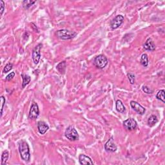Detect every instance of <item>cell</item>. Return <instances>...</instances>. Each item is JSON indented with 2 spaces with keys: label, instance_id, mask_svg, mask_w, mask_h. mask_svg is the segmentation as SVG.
<instances>
[{
  "label": "cell",
  "instance_id": "cell-19",
  "mask_svg": "<svg viewBox=\"0 0 165 165\" xmlns=\"http://www.w3.org/2000/svg\"><path fill=\"white\" fill-rule=\"evenodd\" d=\"M140 63L144 67H147L148 65V57L147 54H142L140 59Z\"/></svg>",
  "mask_w": 165,
  "mask_h": 165
},
{
  "label": "cell",
  "instance_id": "cell-21",
  "mask_svg": "<svg viewBox=\"0 0 165 165\" xmlns=\"http://www.w3.org/2000/svg\"><path fill=\"white\" fill-rule=\"evenodd\" d=\"M35 3V1H31V0H25L23 1V7L25 9H29L32 5Z\"/></svg>",
  "mask_w": 165,
  "mask_h": 165
},
{
  "label": "cell",
  "instance_id": "cell-20",
  "mask_svg": "<svg viewBox=\"0 0 165 165\" xmlns=\"http://www.w3.org/2000/svg\"><path fill=\"white\" fill-rule=\"evenodd\" d=\"M164 93H165V91L164 90H160L159 91H158V92L156 94V98L158 100L161 101L163 103H165V100H164Z\"/></svg>",
  "mask_w": 165,
  "mask_h": 165
},
{
  "label": "cell",
  "instance_id": "cell-15",
  "mask_svg": "<svg viewBox=\"0 0 165 165\" xmlns=\"http://www.w3.org/2000/svg\"><path fill=\"white\" fill-rule=\"evenodd\" d=\"M148 125H149L150 127L155 126V124L158 122V119L155 115H151L148 119Z\"/></svg>",
  "mask_w": 165,
  "mask_h": 165
},
{
  "label": "cell",
  "instance_id": "cell-27",
  "mask_svg": "<svg viewBox=\"0 0 165 165\" xmlns=\"http://www.w3.org/2000/svg\"><path fill=\"white\" fill-rule=\"evenodd\" d=\"M5 3L2 0H0V12H1V15H3L5 10Z\"/></svg>",
  "mask_w": 165,
  "mask_h": 165
},
{
  "label": "cell",
  "instance_id": "cell-7",
  "mask_svg": "<svg viewBox=\"0 0 165 165\" xmlns=\"http://www.w3.org/2000/svg\"><path fill=\"white\" fill-rule=\"evenodd\" d=\"M123 124L124 128L128 131L135 130L137 127V123L134 118H128L124 121Z\"/></svg>",
  "mask_w": 165,
  "mask_h": 165
},
{
  "label": "cell",
  "instance_id": "cell-5",
  "mask_svg": "<svg viewBox=\"0 0 165 165\" xmlns=\"http://www.w3.org/2000/svg\"><path fill=\"white\" fill-rule=\"evenodd\" d=\"M43 44L39 43L35 46L32 50V59L34 61V64L38 65L40 62V60L41 58V50L42 48Z\"/></svg>",
  "mask_w": 165,
  "mask_h": 165
},
{
  "label": "cell",
  "instance_id": "cell-13",
  "mask_svg": "<svg viewBox=\"0 0 165 165\" xmlns=\"http://www.w3.org/2000/svg\"><path fill=\"white\" fill-rule=\"evenodd\" d=\"M143 48L146 50L148 51H153L155 50V45L152 38H148V39L145 41V43L143 45Z\"/></svg>",
  "mask_w": 165,
  "mask_h": 165
},
{
  "label": "cell",
  "instance_id": "cell-16",
  "mask_svg": "<svg viewBox=\"0 0 165 165\" xmlns=\"http://www.w3.org/2000/svg\"><path fill=\"white\" fill-rule=\"evenodd\" d=\"M22 79H23V82H22V88H25L27 85L29 84V82L31 81V78L28 75H26V74H21Z\"/></svg>",
  "mask_w": 165,
  "mask_h": 165
},
{
  "label": "cell",
  "instance_id": "cell-6",
  "mask_svg": "<svg viewBox=\"0 0 165 165\" xmlns=\"http://www.w3.org/2000/svg\"><path fill=\"white\" fill-rule=\"evenodd\" d=\"M39 115H40L39 106H38V104L36 102L33 101L31 104V109H30L29 119L34 120L35 119H37L38 117L39 116Z\"/></svg>",
  "mask_w": 165,
  "mask_h": 165
},
{
  "label": "cell",
  "instance_id": "cell-10",
  "mask_svg": "<svg viewBox=\"0 0 165 165\" xmlns=\"http://www.w3.org/2000/svg\"><path fill=\"white\" fill-rule=\"evenodd\" d=\"M130 106L132 108H133L134 110L136 111L137 113L139 115H143L145 113L146 109L141 104H140L139 103L136 102V101H131Z\"/></svg>",
  "mask_w": 165,
  "mask_h": 165
},
{
  "label": "cell",
  "instance_id": "cell-4",
  "mask_svg": "<svg viewBox=\"0 0 165 165\" xmlns=\"http://www.w3.org/2000/svg\"><path fill=\"white\" fill-rule=\"evenodd\" d=\"M65 136L70 141H75L79 138V134L76 128L72 126H70L66 129Z\"/></svg>",
  "mask_w": 165,
  "mask_h": 165
},
{
  "label": "cell",
  "instance_id": "cell-11",
  "mask_svg": "<svg viewBox=\"0 0 165 165\" xmlns=\"http://www.w3.org/2000/svg\"><path fill=\"white\" fill-rule=\"evenodd\" d=\"M37 126L38 131L41 135L45 134L49 129V126L45 122L42 121H40L38 122Z\"/></svg>",
  "mask_w": 165,
  "mask_h": 165
},
{
  "label": "cell",
  "instance_id": "cell-8",
  "mask_svg": "<svg viewBox=\"0 0 165 165\" xmlns=\"http://www.w3.org/2000/svg\"><path fill=\"white\" fill-rule=\"evenodd\" d=\"M124 20H125V18H124V16L123 15L121 14L117 15L113 20L111 21L110 24L111 29L112 30H115L117 29V28H119V27L123 24V23L124 22Z\"/></svg>",
  "mask_w": 165,
  "mask_h": 165
},
{
  "label": "cell",
  "instance_id": "cell-1",
  "mask_svg": "<svg viewBox=\"0 0 165 165\" xmlns=\"http://www.w3.org/2000/svg\"><path fill=\"white\" fill-rule=\"evenodd\" d=\"M19 152L22 160L26 163H29L31 161V152H30L29 146L27 142L25 140H22L19 145Z\"/></svg>",
  "mask_w": 165,
  "mask_h": 165
},
{
  "label": "cell",
  "instance_id": "cell-22",
  "mask_svg": "<svg viewBox=\"0 0 165 165\" xmlns=\"http://www.w3.org/2000/svg\"><path fill=\"white\" fill-rule=\"evenodd\" d=\"M127 77L128 78V80L130 81L131 85H134L136 82V76L135 74L132 72H128L127 73Z\"/></svg>",
  "mask_w": 165,
  "mask_h": 165
},
{
  "label": "cell",
  "instance_id": "cell-12",
  "mask_svg": "<svg viewBox=\"0 0 165 165\" xmlns=\"http://www.w3.org/2000/svg\"><path fill=\"white\" fill-rule=\"evenodd\" d=\"M79 164L82 165L87 164H93L92 159L90 157L85 154H81L79 156Z\"/></svg>",
  "mask_w": 165,
  "mask_h": 165
},
{
  "label": "cell",
  "instance_id": "cell-17",
  "mask_svg": "<svg viewBox=\"0 0 165 165\" xmlns=\"http://www.w3.org/2000/svg\"><path fill=\"white\" fill-rule=\"evenodd\" d=\"M9 158V152L8 150H5L3 152L1 155V165H5Z\"/></svg>",
  "mask_w": 165,
  "mask_h": 165
},
{
  "label": "cell",
  "instance_id": "cell-25",
  "mask_svg": "<svg viewBox=\"0 0 165 165\" xmlns=\"http://www.w3.org/2000/svg\"><path fill=\"white\" fill-rule=\"evenodd\" d=\"M0 100H1V117H2L3 113L4 106H5V98L4 97V96H1V97H0Z\"/></svg>",
  "mask_w": 165,
  "mask_h": 165
},
{
  "label": "cell",
  "instance_id": "cell-26",
  "mask_svg": "<svg viewBox=\"0 0 165 165\" xmlns=\"http://www.w3.org/2000/svg\"><path fill=\"white\" fill-rule=\"evenodd\" d=\"M15 76V72H10L9 75H7L6 78H5V80L7 81H10V80H12V79L14 78Z\"/></svg>",
  "mask_w": 165,
  "mask_h": 165
},
{
  "label": "cell",
  "instance_id": "cell-24",
  "mask_svg": "<svg viewBox=\"0 0 165 165\" xmlns=\"http://www.w3.org/2000/svg\"><path fill=\"white\" fill-rule=\"evenodd\" d=\"M142 91H143L145 93H147V94H152V93H153V90L151 89L150 88H149L148 87L146 86V85L142 87Z\"/></svg>",
  "mask_w": 165,
  "mask_h": 165
},
{
  "label": "cell",
  "instance_id": "cell-18",
  "mask_svg": "<svg viewBox=\"0 0 165 165\" xmlns=\"http://www.w3.org/2000/svg\"><path fill=\"white\" fill-rule=\"evenodd\" d=\"M66 67H67V63L64 61L59 63V64L57 65L56 68L60 73L64 74L66 70Z\"/></svg>",
  "mask_w": 165,
  "mask_h": 165
},
{
  "label": "cell",
  "instance_id": "cell-23",
  "mask_svg": "<svg viewBox=\"0 0 165 165\" xmlns=\"http://www.w3.org/2000/svg\"><path fill=\"white\" fill-rule=\"evenodd\" d=\"M13 68V64L11 63H8L5 66V67L3 70V73H7L10 72V71Z\"/></svg>",
  "mask_w": 165,
  "mask_h": 165
},
{
  "label": "cell",
  "instance_id": "cell-14",
  "mask_svg": "<svg viewBox=\"0 0 165 165\" xmlns=\"http://www.w3.org/2000/svg\"><path fill=\"white\" fill-rule=\"evenodd\" d=\"M115 108L116 110L119 112V113H125L126 112V108L125 105H124L122 101L118 100L115 102Z\"/></svg>",
  "mask_w": 165,
  "mask_h": 165
},
{
  "label": "cell",
  "instance_id": "cell-2",
  "mask_svg": "<svg viewBox=\"0 0 165 165\" xmlns=\"http://www.w3.org/2000/svg\"><path fill=\"white\" fill-rule=\"evenodd\" d=\"M56 37L62 40H68L73 39L77 35V33L74 31H68L67 29H61L55 33Z\"/></svg>",
  "mask_w": 165,
  "mask_h": 165
},
{
  "label": "cell",
  "instance_id": "cell-9",
  "mask_svg": "<svg viewBox=\"0 0 165 165\" xmlns=\"http://www.w3.org/2000/svg\"><path fill=\"white\" fill-rule=\"evenodd\" d=\"M104 149L108 152H114L117 150V147L115 143L113 137H111L104 145Z\"/></svg>",
  "mask_w": 165,
  "mask_h": 165
},
{
  "label": "cell",
  "instance_id": "cell-3",
  "mask_svg": "<svg viewBox=\"0 0 165 165\" xmlns=\"http://www.w3.org/2000/svg\"><path fill=\"white\" fill-rule=\"evenodd\" d=\"M108 61L107 57L103 54H100L96 56L93 59V64L99 69H103L108 65Z\"/></svg>",
  "mask_w": 165,
  "mask_h": 165
}]
</instances>
